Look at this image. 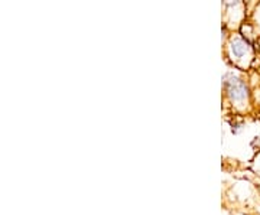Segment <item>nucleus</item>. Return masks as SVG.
Returning <instances> with one entry per match:
<instances>
[{"label":"nucleus","mask_w":260,"mask_h":215,"mask_svg":"<svg viewBox=\"0 0 260 215\" xmlns=\"http://www.w3.org/2000/svg\"><path fill=\"white\" fill-rule=\"evenodd\" d=\"M225 56L236 68L246 69L253 59V49L244 38L239 33H232L225 41Z\"/></svg>","instance_id":"2"},{"label":"nucleus","mask_w":260,"mask_h":215,"mask_svg":"<svg viewBox=\"0 0 260 215\" xmlns=\"http://www.w3.org/2000/svg\"><path fill=\"white\" fill-rule=\"evenodd\" d=\"M223 93L229 101L236 105H246L250 98V90L247 80L240 73L227 71L223 77Z\"/></svg>","instance_id":"1"},{"label":"nucleus","mask_w":260,"mask_h":215,"mask_svg":"<svg viewBox=\"0 0 260 215\" xmlns=\"http://www.w3.org/2000/svg\"><path fill=\"white\" fill-rule=\"evenodd\" d=\"M246 5L244 0H223L224 28H233L234 23L239 25L244 16Z\"/></svg>","instance_id":"3"}]
</instances>
